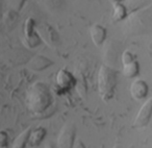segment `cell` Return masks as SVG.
I'll return each mask as SVG.
<instances>
[{"label": "cell", "instance_id": "obj_20", "mask_svg": "<svg viewBox=\"0 0 152 148\" xmlns=\"http://www.w3.org/2000/svg\"><path fill=\"white\" fill-rule=\"evenodd\" d=\"M47 148H54V147H53V146L51 145V144H48V146H47Z\"/></svg>", "mask_w": 152, "mask_h": 148}, {"label": "cell", "instance_id": "obj_8", "mask_svg": "<svg viewBox=\"0 0 152 148\" xmlns=\"http://www.w3.org/2000/svg\"><path fill=\"white\" fill-rule=\"evenodd\" d=\"M36 30L41 40L46 42V44L50 47H54L58 42V36H57L56 32L49 24L43 23L39 26H36Z\"/></svg>", "mask_w": 152, "mask_h": 148}, {"label": "cell", "instance_id": "obj_13", "mask_svg": "<svg viewBox=\"0 0 152 148\" xmlns=\"http://www.w3.org/2000/svg\"><path fill=\"white\" fill-rule=\"evenodd\" d=\"M127 7L122 2H113V21L121 22L127 18Z\"/></svg>", "mask_w": 152, "mask_h": 148}, {"label": "cell", "instance_id": "obj_7", "mask_svg": "<svg viewBox=\"0 0 152 148\" xmlns=\"http://www.w3.org/2000/svg\"><path fill=\"white\" fill-rule=\"evenodd\" d=\"M36 26L37 24L34 18H28L26 20L24 32H25V44L28 48H34L42 41L36 30Z\"/></svg>", "mask_w": 152, "mask_h": 148}, {"label": "cell", "instance_id": "obj_19", "mask_svg": "<svg viewBox=\"0 0 152 148\" xmlns=\"http://www.w3.org/2000/svg\"><path fill=\"white\" fill-rule=\"evenodd\" d=\"M123 0H113V2H122Z\"/></svg>", "mask_w": 152, "mask_h": 148}, {"label": "cell", "instance_id": "obj_1", "mask_svg": "<svg viewBox=\"0 0 152 148\" xmlns=\"http://www.w3.org/2000/svg\"><path fill=\"white\" fill-rule=\"evenodd\" d=\"M53 103V97L48 86L42 81L32 84L26 94V106L34 115L45 113Z\"/></svg>", "mask_w": 152, "mask_h": 148}, {"label": "cell", "instance_id": "obj_18", "mask_svg": "<svg viewBox=\"0 0 152 148\" xmlns=\"http://www.w3.org/2000/svg\"><path fill=\"white\" fill-rule=\"evenodd\" d=\"M72 148H87V147H86L85 143H83L80 139H76L75 142H74V144H73V147H72Z\"/></svg>", "mask_w": 152, "mask_h": 148}, {"label": "cell", "instance_id": "obj_11", "mask_svg": "<svg viewBox=\"0 0 152 148\" xmlns=\"http://www.w3.org/2000/svg\"><path fill=\"white\" fill-rule=\"evenodd\" d=\"M53 64L51 59H47L46 56L43 55H36L34 56L28 63V67L32 69L34 71H42V70L46 69V68L50 67Z\"/></svg>", "mask_w": 152, "mask_h": 148}, {"label": "cell", "instance_id": "obj_2", "mask_svg": "<svg viewBox=\"0 0 152 148\" xmlns=\"http://www.w3.org/2000/svg\"><path fill=\"white\" fill-rule=\"evenodd\" d=\"M98 92L105 102L112 100L117 87V72L107 65H102L98 72Z\"/></svg>", "mask_w": 152, "mask_h": 148}, {"label": "cell", "instance_id": "obj_10", "mask_svg": "<svg viewBox=\"0 0 152 148\" xmlns=\"http://www.w3.org/2000/svg\"><path fill=\"white\" fill-rule=\"evenodd\" d=\"M91 34V39L93 41L94 45L97 47L103 45V43L106 40V36H107V32L104 26L100 25V24H95L91 27L90 30Z\"/></svg>", "mask_w": 152, "mask_h": 148}, {"label": "cell", "instance_id": "obj_6", "mask_svg": "<svg viewBox=\"0 0 152 148\" xmlns=\"http://www.w3.org/2000/svg\"><path fill=\"white\" fill-rule=\"evenodd\" d=\"M152 118V97L147 99L145 103L142 106L140 111L137 112L135 119L133 121V126L137 128H142L149 124Z\"/></svg>", "mask_w": 152, "mask_h": 148}, {"label": "cell", "instance_id": "obj_16", "mask_svg": "<svg viewBox=\"0 0 152 148\" xmlns=\"http://www.w3.org/2000/svg\"><path fill=\"white\" fill-rule=\"evenodd\" d=\"M135 59H137V56L130 50H125L122 53V56H121V62H122L123 65H127V64L131 63Z\"/></svg>", "mask_w": 152, "mask_h": 148}, {"label": "cell", "instance_id": "obj_4", "mask_svg": "<svg viewBox=\"0 0 152 148\" xmlns=\"http://www.w3.org/2000/svg\"><path fill=\"white\" fill-rule=\"evenodd\" d=\"M55 83H56L57 90L61 91V94H64L69 92L73 87H75L77 81L71 72L63 68V69H59L57 72L56 77H55Z\"/></svg>", "mask_w": 152, "mask_h": 148}, {"label": "cell", "instance_id": "obj_3", "mask_svg": "<svg viewBox=\"0 0 152 148\" xmlns=\"http://www.w3.org/2000/svg\"><path fill=\"white\" fill-rule=\"evenodd\" d=\"M150 16H151L150 14L147 15V11L139 12V13L133 14L125 24H126V26H128L129 30L133 34H143L144 32H147V28L149 27V25L145 23L150 24V22H151Z\"/></svg>", "mask_w": 152, "mask_h": 148}, {"label": "cell", "instance_id": "obj_14", "mask_svg": "<svg viewBox=\"0 0 152 148\" xmlns=\"http://www.w3.org/2000/svg\"><path fill=\"white\" fill-rule=\"evenodd\" d=\"M123 75L127 78H134L139 75L140 73V64L137 59L131 62V63L127 64V65H123Z\"/></svg>", "mask_w": 152, "mask_h": 148}, {"label": "cell", "instance_id": "obj_5", "mask_svg": "<svg viewBox=\"0 0 152 148\" xmlns=\"http://www.w3.org/2000/svg\"><path fill=\"white\" fill-rule=\"evenodd\" d=\"M76 140V127L73 123H68L63 127L57 138L56 148H72Z\"/></svg>", "mask_w": 152, "mask_h": 148}, {"label": "cell", "instance_id": "obj_17", "mask_svg": "<svg viewBox=\"0 0 152 148\" xmlns=\"http://www.w3.org/2000/svg\"><path fill=\"white\" fill-rule=\"evenodd\" d=\"M10 137L5 130H0V148H7L9 145Z\"/></svg>", "mask_w": 152, "mask_h": 148}, {"label": "cell", "instance_id": "obj_15", "mask_svg": "<svg viewBox=\"0 0 152 148\" xmlns=\"http://www.w3.org/2000/svg\"><path fill=\"white\" fill-rule=\"evenodd\" d=\"M30 133H31V127H28L24 131H22L15 139L12 148H25L28 143V140H29Z\"/></svg>", "mask_w": 152, "mask_h": 148}, {"label": "cell", "instance_id": "obj_9", "mask_svg": "<svg viewBox=\"0 0 152 148\" xmlns=\"http://www.w3.org/2000/svg\"><path fill=\"white\" fill-rule=\"evenodd\" d=\"M129 91H130V95L133 99L141 101V100L147 98L148 93H149V86L143 79H134L131 83Z\"/></svg>", "mask_w": 152, "mask_h": 148}, {"label": "cell", "instance_id": "obj_12", "mask_svg": "<svg viewBox=\"0 0 152 148\" xmlns=\"http://www.w3.org/2000/svg\"><path fill=\"white\" fill-rule=\"evenodd\" d=\"M47 135V130L43 126H39L34 129H31V133L29 136V140H28V144L30 147H38L43 140L45 139Z\"/></svg>", "mask_w": 152, "mask_h": 148}, {"label": "cell", "instance_id": "obj_21", "mask_svg": "<svg viewBox=\"0 0 152 148\" xmlns=\"http://www.w3.org/2000/svg\"><path fill=\"white\" fill-rule=\"evenodd\" d=\"M114 148H120V147H117V146H116V147H114Z\"/></svg>", "mask_w": 152, "mask_h": 148}]
</instances>
